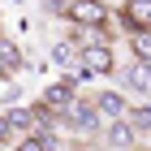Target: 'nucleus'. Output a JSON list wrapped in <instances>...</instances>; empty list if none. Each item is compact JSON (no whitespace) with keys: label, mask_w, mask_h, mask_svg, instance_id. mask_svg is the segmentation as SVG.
<instances>
[{"label":"nucleus","mask_w":151,"mask_h":151,"mask_svg":"<svg viewBox=\"0 0 151 151\" xmlns=\"http://www.w3.org/2000/svg\"><path fill=\"white\" fill-rule=\"evenodd\" d=\"M73 104V78H60V82H52L43 91V108L52 112V108H69Z\"/></svg>","instance_id":"4"},{"label":"nucleus","mask_w":151,"mask_h":151,"mask_svg":"<svg viewBox=\"0 0 151 151\" xmlns=\"http://www.w3.org/2000/svg\"><path fill=\"white\" fill-rule=\"evenodd\" d=\"M112 47L108 43H91V47H82V73H112Z\"/></svg>","instance_id":"2"},{"label":"nucleus","mask_w":151,"mask_h":151,"mask_svg":"<svg viewBox=\"0 0 151 151\" xmlns=\"http://www.w3.org/2000/svg\"><path fill=\"white\" fill-rule=\"evenodd\" d=\"M129 125L134 129H151V108H129Z\"/></svg>","instance_id":"11"},{"label":"nucleus","mask_w":151,"mask_h":151,"mask_svg":"<svg viewBox=\"0 0 151 151\" xmlns=\"http://www.w3.org/2000/svg\"><path fill=\"white\" fill-rule=\"evenodd\" d=\"M95 108H99V116H108V121H116V116H125V99L116 91H104L99 99H95Z\"/></svg>","instance_id":"7"},{"label":"nucleus","mask_w":151,"mask_h":151,"mask_svg":"<svg viewBox=\"0 0 151 151\" xmlns=\"http://www.w3.org/2000/svg\"><path fill=\"white\" fill-rule=\"evenodd\" d=\"M104 17H108L104 0H73L69 4V22H78V26H99Z\"/></svg>","instance_id":"3"},{"label":"nucleus","mask_w":151,"mask_h":151,"mask_svg":"<svg viewBox=\"0 0 151 151\" xmlns=\"http://www.w3.org/2000/svg\"><path fill=\"white\" fill-rule=\"evenodd\" d=\"M134 138H138V129L129 125V121H121V116L108 125V147H112V151H129V147H134Z\"/></svg>","instance_id":"5"},{"label":"nucleus","mask_w":151,"mask_h":151,"mask_svg":"<svg viewBox=\"0 0 151 151\" xmlns=\"http://www.w3.org/2000/svg\"><path fill=\"white\" fill-rule=\"evenodd\" d=\"M69 125L73 129H95L99 125V108L95 104H69Z\"/></svg>","instance_id":"6"},{"label":"nucleus","mask_w":151,"mask_h":151,"mask_svg":"<svg viewBox=\"0 0 151 151\" xmlns=\"http://www.w3.org/2000/svg\"><path fill=\"white\" fill-rule=\"evenodd\" d=\"M17 151H52V138H43V134L35 138V134H30V138H22V142H17Z\"/></svg>","instance_id":"9"},{"label":"nucleus","mask_w":151,"mask_h":151,"mask_svg":"<svg viewBox=\"0 0 151 151\" xmlns=\"http://www.w3.org/2000/svg\"><path fill=\"white\" fill-rule=\"evenodd\" d=\"M13 138V121H9V116H0V142H9Z\"/></svg>","instance_id":"13"},{"label":"nucleus","mask_w":151,"mask_h":151,"mask_svg":"<svg viewBox=\"0 0 151 151\" xmlns=\"http://www.w3.org/2000/svg\"><path fill=\"white\" fill-rule=\"evenodd\" d=\"M125 86L129 91H151V65L134 60V69H125Z\"/></svg>","instance_id":"8"},{"label":"nucleus","mask_w":151,"mask_h":151,"mask_svg":"<svg viewBox=\"0 0 151 151\" xmlns=\"http://www.w3.org/2000/svg\"><path fill=\"white\" fill-rule=\"evenodd\" d=\"M73 56H78V47H73V43H56V47H52V60H56V65H69Z\"/></svg>","instance_id":"10"},{"label":"nucleus","mask_w":151,"mask_h":151,"mask_svg":"<svg viewBox=\"0 0 151 151\" xmlns=\"http://www.w3.org/2000/svg\"><path fill=\"white\" fill-rule=\"evenodd\" d=\"M9 121H13V129H26V125H30V112L17 108V112H9Z\"/></svg>","instance_id":"12"},{"label":"nucleus","mask_w":151,"mask_h":151,"mask_svg":"<svg viewBox=\"0 0 151 151\" xmlns=\"http://www.w3.org/2000/svg\"><path fill=\"white\" fill-rule=\"evenodd\" d=\"M121 22H125L129 35L151 30V0H125V4H121Z\"/></svg>","instance_id":"1"}]
</instances>
